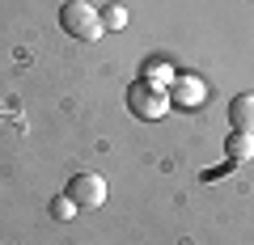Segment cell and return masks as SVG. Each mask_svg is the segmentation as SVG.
<instances>
[{"label": "cell", "instance_id": "obj_4", "mask_svg": "<svg viewBox=\"0 0 254 245\" xmlns=\"http://www.w3.org/2000/svg\"><path fill=\"white\" fill-rule=\"evenodd\" d=\"M64 195H68L76 207H102V203H106V182H102L98 173H76V178H68Z\"/></svg>", "mask_w": 254, "mask_h": 245}, {"label": "cell", "instance_id": "obj_6", "mask_svg": "<svg viewBox=\"0 0 254 245\" xmlns=\"http://www.w3.org/2000/svg\"><path fill=\"white\" fill-rule=\"evenodd\" d=\"M250 156H254V136H246V131H229V140H225V161L246 165Z\"/></svg>", "mask_w": 254, "mask_h": 245}, {"label": "cell", "instance_id": "obj_3", "mask_svg": "<svg viewBox=\"0 0 254 245\" xmlns=\"http://www.w3.org/2000/svg\"><path fill=\"white\" fill-rule=\"evenodd\" d=\"M165 93H170V106H178V110H199L203 101H208V81L203 76H174L170 85H165Z\"/></svg>", "mask_w": 254, "mask_h": 245}, {"label": "cell", "instance_id": "obj_9", "mask_svg": "<svg viewBox=\"0 0 254 245\" xmlns=\"http://www.w3.org/2000/svg\"><path fill=\"white\" fill-rule=\"evenodd\" d=\"M76 211H81V207H76V203L68 199V195H60V199H51V216H55V220H72Z\"/></svg>", "mask_w": 254, "mask_h": 245}, {"label": "cell", "instance_id": "obj_8", "mask_svg": "<svg viewBox=\"0 0 254 245\" xmlns=\"http://www.w3.org/2000/svg\"><path fill=\"white\" fill-rule=\"evenodd\" d=\"M102 13V26L106 30H127V9L123 4H106V9H98Z\"/></svg>", "mask_w": 254, "mask_h": 245}, {"label": "cell", "instance_id": "obj_5", "mask_svg": "<svg viewBox=\"0 0 254 245\" xmlns=\"http://www.w3.org/2000/svg\"><path fill=\"white\" fill-rule=\"evenodd\" d=\"M229 123H233V131L254 136V93H237L229 101Z\"/></svg>", "mask_w": 254, "mask_h": 245}, {"label": "cell", "instance_id": "obj_2", "mask_svg": "<svg viewBox=\"0 0 254 245\" xmlns=\"http://www.w3.org/2000/svg\"><path fill=\"white\" fill-rule=\"evenodd\" d=\"M127 110L140 118V123H157V118H165V110H170V93H165V85H153L140 76L131 89H127Z\"/></svg>", "mask_w": 254, "mask_h": 245}, {"label": "cell", "instance_id": "obj_7", "mask_svg": "<svg viewBox=\"0 0 254 245\" xmlns=\"http://www.w3.org/2000/svg\"><path fill=\"white\" fill-rule=\"evenodd\" d=\"M144 81H153V85H170V81H174V68L165 64V59H148V64H144Z\"/></svg>", "mask_w": 254, "mask_h": 245}, {"label": "cell", "instance_id": "obj_1", "mask_svg": "<svg viewBox=\"0 0 254 245\" xmlns=\"http://www.w3.org/2000/svg\"><path fill=\"white\" fill-rule=\"evenodd\" d=\"M60 30L68 38H76V43H98L106 34L102 13L93 9L89 0H68V4H60Z\"/></svg>", "mask_w": 254, "mask_h": 245}]
</instances>
